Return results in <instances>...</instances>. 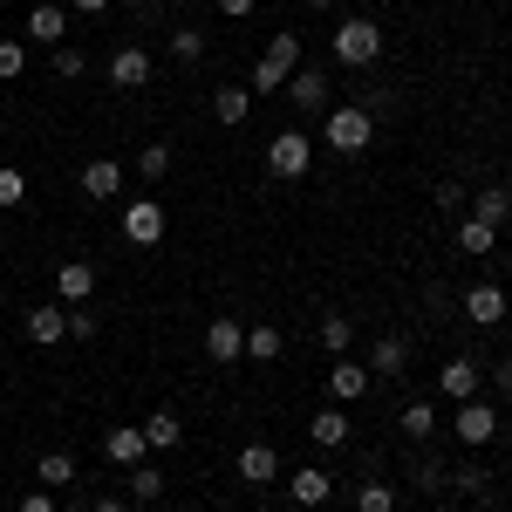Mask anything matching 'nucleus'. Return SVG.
Returning <instances> with one entry per match:
<instances>
[{
	"mask_svg": "<svg viewBox=\"0 0 512 512\" xmlns=\"http://www.w3.org/2000/svg\"><path fill=\"white\" fill-rule=\"evenodd\" d=\"M328 48H335V62H342V69H369V62L383 55V28H376L369 14H349V21H335Z\"/></svg>",
	"mask_w": 512,
	"mask_h": 512,
	"instance_id": "nucleus-1",
	"label": "nucleus"
},
{
	"mask_svg": "<svg viewBox=\"0 0 512 512\" xmlns=\"http://www.w3.org/2000/svg\"><path fill=\"white\" fill-rule=\"evenodd\" d=\"M369 137H376V110H362V103L328 110V151H335V158H362Z\"/></svg>",
	"mask_w": 512,
	"mask_h": 512,
	"instance_id": "nucleus-2",
	"label": "nucleus"
},
{
	"mask_svg": "<svg viewBox=\"0 0 512 512\" xmlns=\"http://www.w3.org/2000/svg\"><path fill=\"white\" fill-rule=\"evenodd\" d=\"M294 69H301V35H274V48L253 62V82H246V89H253V96H280Z\"/></svg>",
	"mask_w": 512,
	"mask_h": 512,
	"instance_id": "nucleus-3",
	"label": "nucleus"
},
{
	"mask_svg": "<svg viewBox=\"0 0 512 512\" xmlns=\"http://www.w3.org/2000/svg\"><path fill=\"white\" fill-rule=\"evenodd\" d=\"M308 164H315L308 130H280L274 144H267V178H308Z\"/></svg>",
	"mask_w": 512,
	"mask_h": 512,
	"instance_id": "nucleus-4",
	"label": "nucleus"
},
{
	"mask_svg": "<svg viewBox=\"0 0 512 512\" xmlns=\"http://www.w3.org/2000/svg\"><path fill=\"white\" fill-rule=\"evenodd\" d=\"M451 431H458V444H465V451H485V444L499 437V403H485V396H472V403H458Z\"/></svg>",
	"mask_w": 512,
	"mask_h": 512,
	"instance_id": "nucleus-5",
	"label": "nucleus"
},
{
	"mask_svg": "<svg viewBox=\"0 0 512 512\" xmlns=\"http://www.w3.org/2000/svg\"><path fill=\"white\" fill-rule=\"evenodd\" d=\"M205 355H212L219 369L246 362V321H239V315H219L212 328H205Z\"/></svg>",
	"mask_w": 512,
	"mask_h": 512,
	"instance_id": "nucleus-6",
	"label": "nucleus"
},
{
	"mask_svg": "<svg viewBox=\"0 0 512 512\" xmlns=\"http://www.w3.org/2000/svg\"><path fill=\"white\" fill-rule=\"evenodd\" d=\"M123 239H130V246H158L164 239V205L158 198H130V205H123Z\"/></svg>",
	"mask_w": 512,
	"mask_h": 512,
	"instance_id": "nucleus-7",
	"label": "nucleus"
},
{
	"mask_svg": "<svg viewBox=\"0 0 512 512\" xmlns=\"http://www.w3.org/2000/svg\"><path fill=\"white\" fill-rule=\"evenodd\" d=\"M287 103H294L301 117H328V76H321V69H294V76H287Z\"/></svg>",
	"mask_w": 512,
	"mask_h": 512,
	"instance_id": "nucleus-8",
	"label": "nucleus"
},
{
	"mask_svg": "<svg viewBox=\"0 0 512 512\" xmlns=\"http://www.w3.org/2000/svg\"><path fill=\"white\" fill-rule=\"evenodd\" d=\"M89 294H96V267L89 260H55V301L62 308H82Z\"/></svg>",
	"mask_w": 512,
	"mask_h": 512,
	"instance_id": "nucleus-9",
	"label": "nucleus"
},
{
	"mask_svg": "<svg viewBox=\"0 0 512 512\" xmlns=\"http://www.w3.org/2000/svg\"><path fill=\"white\" fill-rule=\"evenodd\" d=\"M369 383H376V376H369L355 355H335V362H328V396H335V403H355V396H369Z\"/></svg>",
	"mask_w": 512,
	"mask_h": 512,
	"instance_id": "nucleus-10",
	"label": "nucleus"
},
{
	"mask_svg": "<svg viewBox=\"0 0 512 512\" xmlns=\"http://www.w3.org/2000/svg\"><path fill=\"white\" fill-rule=\"evenodd\" d=\"M144 451H151V444H144V431H137V424H117V431H103V458H110L117 472H137V465H144Z\"/></svg>",
	"mask_w": 512,
	"mask_h": 512,
	"instance_id": "nucleus-11",
	"label": "nucleus"
},
{
	"mask_svg": "<svg viewBox=\"0 0 512 512\" xmlns=\"http://www.w3.org/2000/svg\"><path fill=\"white\" fill-rule=\"evenodd\" d=\"M28 41H41V48H62V41H69V7H55V0L28 7Z\"/></svg>",
	"mask_w": 512,
	"mask_h": 512,
	"instance_id": "nucleus-12",
	"label": "nucleus"
},
{
	"mask_svg": "<svg viewBox=\"0 0 512 512\" xmlns=\"http://www.w3.org/2000/svg\"><path fill=\"white\" fill-rule=\"evenodd\" d=\"M465 321H472V328H499V321H506V287L478 280L472 294H465Z\"/></svg>",
	"mask_w": 512,
	"mask_h": 512,
	"instance_id": "nucleus-13",
	"label": "nucleus"
},
{
	"mask_svg": "<svg viewBox=\"0 0 512 512\" xmlns=\"http://www.w3.org/2000/svg\"><path fill=\"white\" fill-rule=\"evenodd\" d=\"M437 390L451 396V403H472V396H478V362H472V355H451V362L437 369Z\"/></svg>",
	"mask_w": 512,
	"mask_h": 512,
	"instance_id": "nucleus-14",
	"label": "nucleus"
},
{
	"mask_svg": "<svg viewBox=\"0 0 512 512\" xmlns=\"http://www.w3.org/2000/svg\"><path fill=\"white\" fill-rule=\"evenodd\" d=\"M151 82V48H117L110 55V89H144Z\"/></svg>",
	"mask_w": 512,
	"mask_h": 512,
	"instance_id": "nucleus-15",
	"label": "nucleus"
},
{
	"mask_svg": "<svg viewBox=\"0 0 512 512\" xmlns=\"http://www.w3.org/2000/svg\"><path fill=\"white\" fill-rule=\"evenodd\" d=\"M117 192H123V164L117 158H89L82 164V198L103 205V198H117Z\"/></svg>",
	"mask_w": 512,
	"mask_h": 512,
	"instance_id": "nucleus-16",
	"label": "nucleus"
},
{
	"mask_svg": "<svg viewBox=\"0 0 512 512\" xmlns=\"http://www.w3.org/2000/svg\"><path fill=\"white\" fill-rule=\"evenodd\" d=\"M21 328H28V342L55 349V342L69 335V308H55V301H48V308H28V321H21Z\"/></svg>",
	"mask_w": 512,
	"mask_h": 512,
	"instance_id": "nucleus-17",
	"label": "nucleus"
},
{
	"mask_svg": "<svg viewBox=\"0 0 512 512\" xmlns=\"http://www.w3.org/2000/svg\"><path fill=\"white\" fill-rule=\"evenodd\" d=\"M362 369H369V376H403V369H410V342H403V335H376V349H369Z\"/></svg>",
	"mask_w": 512,
	"mask_h": 512,
	"instance_id": "nucleus-18",
	"label": "nucleus"
},
{
	"mask_svg": "<svg viewBox=\"0 0 512 512\" xmlns=\"http://www.w3.org/2000/svg\"><path fill=\"white\" fill-rule=\"evenodd\" d=\"M239 478H246V485H274L280 478V451L274 444H246V451H239Z\"/></svg>",
	"mask_w": 512,
	"mask_h": 512,
	"instance_id": "nucleus-19",
	"label": "nucleus"
},
{
	"mask_svg": "<svg viewBox=\"0 0 512 512\" xmlns=\"http://www.w3.org/2000/svg\"><path fill=\"white\" fill-rule=\"evenodd\" d=\"M287 492H294V506H328V492H335V478L321 472V465H301V472L287 478Z\"/></svg>",
	"mask_w": 512,
	"mask_h": 512,
	"instance_id": "nucleus-20",
	"label": "nucleus"
},
{
	"mask_svg": "<svg viewBox=\"0 0 512 512\" xmlns=\"http://www.w3.org/2000/svg\"><path fill=\"white\" fill-rule=\"evenodd\" d=\"M308 437H315L321 451L349 444V410H342V403H328V410H315V424H308Z\"/></svg>",
	"mask_w": 512,
	"mask_h": 512,
	"instance_id": "nucleus-21",
	"label": "nucleus"
},
{
	"mask_svg": "<svg viewBox=\"0 0 512 512\" xmlns=\"http://www.w3.org/2000/svg\"><path fill=\"white\" fill-rule=\"evenodd\" d=\"M137 431H144V444H151V451H178V444H185V424H178L171 410H151Z\"/></svg>",
	"mask_w": 512,
	"mask_h": 512,
	"instance_id": "nucleus-22",
	"label": "nucleus"
},
{
	"mask_svg": "<svg viewBox=\"0 0 512 512\" xmlns=\"http://www.w3.org/2000/svg\"><path fill=\"white\" fill-rule=\"evenodd\" d=\"M396 424H403L410 444H431V437H437V403H424V396H417V403H403V417H396Z\"/></svg>",
	"mask_w": 512,
	"mask_h": 512,
	"instance_id": "nucleus-23",
	"label": "nucleus"
},
{
	"mask_svg": "<svg viewBox=\"0 0 512 512\" xmlns=\"http://www.w3.org/2000/svg\"><path fill=\"white\" fill-rule=\"evenodd\" d=\"M472 219H485V226L499 233V226L512 219V192H506V185H485V192L472 198Z\"/></svg>",
	"mask_w": 512,
	"mask_h": 512,
	"instance_id": "nucleus-24",
	"label": "nucleus"
},
{
	"mask_svg": "<svg viewBox=\"0 0 512 512\" xmlns=\"http://www.w3.org/2000/svg\"><path fill=\"white\" fill-rule=\"evenodd\" d=\"M212 117L226 123V130H239V123L253 117V89H219L212 96Z\"/></svg>",
	"mask_w": 512,
	"mask_h": 512,
	"instance_id": "nucleus-25",
	"label": "nucleus"
},
{
	"mask_svg": "<svg viewBox=\"0 0 512 512\" xmlns=\"http://www.w3.org/2000/svg\"><path fill=\"white\" fill-rule=\"evenodd\" d=\"M130 478V506H158L164 499V472L158 465H137V472H123Z\"/></svg>",
	"mask_w": 512,
	"mask_h": 512,
	"instance_id": "nucleus-26",
	"label": "nucleus"
},
{
	"mask_svg": "<svg viewBox=\"0 0 512 512\" xmlns=\"http://www.w3.org/2000/svg\"><path fill=\"white\" fill-rule=\"evenodd\" d=\"M492 246H499V233H492L485 219H465V226H458V253H465V260H485Z\"/></svg>",
	"mask_w": 512,
	"mask_h": 512,
	"instance_id": "nucleus-27",
	"label": "nucleus"
},
{
	"mask_svg": "<svg viewBox=\"0 0 512 512\" xmlns=\"http://www.w3.org/2000/svg\"><path fill=\"white\" fill-rule=\"evenodd\" d=\"M35 478L48 485V492H62V485H76V458H69V451H48V458L35 465Z\"/></svg>",
	"mask_w": 512,
	"mask_h": 512,
	"instance_id": "nucleus-28",
	"label": "nucleus"
},
{
	"mask_svg": "<svg viewBox=\"0 0 512 512\" xmlns=\"http://www.w3.org/2000/svg\"><path fill=\"white\" fill-rule=\"evenodd\" d=\"M280 355V328L274 321H253V328H246V362H274Z\"/></svg>",
	"mask_w": 512,
	"mask_h": 512,
	"instance_id": "nucleus-29",
	"label": "nucleus"
},
{
	"mask_svg": "<svg viewBox=\"0 0 512 512\" xmlns=\"http://www.w3.org/2000/svg\"><path fill=\"white\" fill-rule=\"evenodd\" d=\"M355 512H396V485H383V478H362V485H355Z\"/></svg>",
	"mask_w": 512,
	"mask_h": 512,
	"instance_id": "nucleus-30",
	"label": "nucleus"
},
{
	"mask_svg": "<svg viewBox=\"0 0 512 512\" xmlns=\"http://www.w3.org/2000/svg\"><path fill=\"white\" fill-rule=\"evenodd\" d=\"M349 342H355L349 315H321V349H328V362H335V355H349Z\"/></svg>",
	"mask_w": 512,
	"mask_h": 512,
	"instance_id": "nucleus-31",
	"label": "nucleus"
},
{
	"mask_svg": "<svg viewBox=\"0 0 512 512\" xmlns=\"http://www.w3.org/2000/svg\"><path fill=\"white\" fill-rule=\"evenodd\" d=\"M171 55H178L185 69H192V62H205V35H198V28H171Z\"/></svg>",
	"mask_w": 512,
	"mask_h": 512,
	"instance_id": "nucleus-32",
	"label": "nucleus"
},
{
	"mask_svg": "<svg viewBox=\"0 0 512 512\" xmlns=\"http://www.w3.org/2000/svg\"><path fill=\"white\" fill-rule=\"evenodd\" d=\"M28 76V41H0V82Z\"/></svg>",
	"mask_w": 512,
	"mask_h": 512,
	"instance_id": "nucleus-33",
	"label": "nucleus"
},
{
	"mask_svg": "<svg viewBox=\"0 0 512 512\" xmlns=\"http://www.w3.org/2000/svg\"><path fill=\"white\" fill-rule=\"evenodd\" d=\"M55 76H62V82H76V76H89V55H82L76 41H62V48H55Z\"/></svg>",
	"mask_w": 512,
	"mask_h": 512,
	"instance_id": "nucleus-34",
	"label": "nucleus"
},
{
	"mask_svg": "<svg viewBox=\"0 0 512 512\" xmlns=\"http://www.w3.org/2000/svg\"><path fill=\"white\" fill-rule=\"evenodd\" d=\"M417 485H424V492H444V485H451V465H444V458H417Z\"/></svg>",
	"mask_w": 512,
	"mask_h": 512,
	"instance_id": "nucleus-35",
	"label": "nucleus"
},
{
	"mask_svg": "<svg viewBox=\"0 0 512 512\" xmlns=\"http://www.w3.org/2000/svg\"><path fill=\"white\" fill-rule=\"evenodd\" d=\"M171 171V144H151V151H137V178H164Z\"/></svg>",
	"mask_w": 512,
	"mask_h": 512,
	"instance_id": "nucleus-36",
	"label": "nucleus"
},
{
	"mask_svg": "<svg viewBox=\"0 0 512 512\" xmlns=\"http://www.w3.org/2000/svg\"><path fill=\"white\" fill-rule=\"evenodd\" d=\"M451 485H458V492H472V499H485V492H492L485 465H458V472H451Z\"/></svg>",
	"mask_w": 512,
	"mask_h": 512,
	"instance_id": "nucleus-37",
	"label": "nucleus"
},
{
	"mask_svg": "<svg viewBox=\"0 0 512 512\" xmlns=\"http://www.w3.org/2000/svg\"><path fill=\"white\" fill-rule=\"evenodd\" d=\"M21 198H28V178L14 164H0V205H21Z\"/></svg>",
	"mask_w": 512,
	"mask_h": 512,
	"instance_id": "nucleus-38",
	"label": "nucleus"
},
{
	"mask_svg": "<svg viewBox=\"0 0 512 512\" xmlns=\"http://www.w3.org/2000/svg\"><path fill=\"white\" fill-rule=\"evenodd\" d=\"M69 335H76V342H89V335H96V315H82V308H69Z\"/></svg>",
	"mask_w": 512,
	"mask_h": 512,
	"instance_id": "nucleus-39",
	"label": "nucleus"
},
{
	"mask_svg": "<svg viewBox=\"0 0 512 512\" xmlns=\"http://www.w3.org/2000/svg\"><path fill=\"white\" fill-rule=\"evenodd\" d=\"M465 205V185H437V212H458Z\"/></svg>",
	"mask_w": 512,
	"mask_h": 512,
	"instance_id": "nucleus-40",
	"label": "nucleus"
},
{
	"mask_svg": "<svg viewBox=\"0 0 512 512\" xmlns=\"http://www.w3.org/2000/svg\"><path fill=\"white\" fill-rule=\"evenodd\" d=\"M492 390L512 396V355H506V362H492Z\"/></svg>",
	"mask_w": 512,
	"mask_h": 512,
	"instance_id": "nucleus-41",
	"label": "nucleus"
},
{
	"mask_svg": "<svg viewBox=\"0 0 512 512\" xmlns=\"http://www.w3.org/2000/svg\"><path fill=\"white\" fill-rule=\"evenodd\" d=\"M21 512H55V492H48V485H41V492H28V499H21Z\"/></svg>",
	"mask_w": 512,
	"mask_h": 512,
	"instance_id": "nucleus-42",
	"label": "nucleus"
},
{
	"mask_svg": "<svg viewBox=\"0 0 512 512\" xmlns=\"http://www.w3.org/2000/svg\"><path fill=\"white\" fill-rule=\"evenodd\" d=\"M253 7H260V0H219V14H226V21H246Z\"/></svg>",
	"mask_w": 512,
	"mask_h": 512,
	"instance_id": "nucleus-43",
	"label": "nucleus"
},
{
	"mask_svg": "<svg viewBox=\"0 0 512 512\" xmlns=\"http://www.w3.org/2000/svg\"><path fill=\"white\" fill-rule=\"evenodd\" d=\"M89 512H130V499H117V492H103V499H96Z\"/></svg>",
	"mask_w": 512,
	"mask_h": 512,
	"instance_id": "nucleus-44",
	"label": "nucleus"
},
{
	"mask_svg": "<svg viewBox=\"0 0 512 512\" xmlns=\"http://www.w3.org/2000/svg\"><path fill=\"white\" fill-rule=\"evenodd\" d=\"M76 14H110V0H69Z\"/></svg>",
	"mask_w": 512,
	"mask_h": 512,
	"instance_id": "nucleus-45",
	"label": "nucleus"
},
{
	"mask_svg": "<svg viewBox=\"0 0 512 512\" xmlns=\"http://www.w3.org/2000/svg\"><path fill=\"white\" fill-rule=\"evenodd\" d=\"M308 7H315V14H328V7H342V0H308Z\"/></svg>",
	"mask_w": 512,
	"mask_h": 512,
	"instance_id": "nucleus-46",
	"label": "nucleus"
},
{
	"mask_svg": "<svg viewBox=\"0 0 512 512\" xmlns=\"http://www.w3.org/2000/svg\"><path fill=\"white\" fill-rule=\"evenodd\" d=\"M431 512H458V506H444V499H437V506H431Z\"/></svg>",
	"mask_w": 512,
	"mask_h": 512,
	"instance_id": "nucleus-47",
	"label": "nucleus"
}]
</instances>
